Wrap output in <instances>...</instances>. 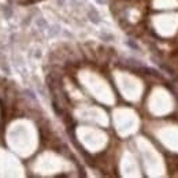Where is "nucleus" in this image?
<instances>
[{"label":"nucleus","mask_w":178,"mask_h":178,"mask_svg":"<svg viewBox=\"0 0 178 178\" xmlns=\"http://www.w3.org/2000/svg\"><path fill=\"white\" fill-rule=\"evenodd\" d=\"M58 33H59V26H54V28L49 30V34L51 36H56Z\"/></svg>","instance_id":"20e7f679"},{"label":"nucleus","mask_w":178,"mask_h":178,"mask_svg":"<svg viewBox=\"0 0 178 178\" xmlns=\"http://www.w3.org/2000/svg\"><path fill=\"white\" fill-rule=\"evenodd\" d=\"M4 14H6V15L10 18V16H11V14H12V11H11V10H10L8 7H4Z\"/></svg>","instance_id":"39448f33"},{"label":"nucleus","mask_w":178,"mask_h":178,"mask_svg":"<svg viewBox=\"0 0 178 178\" xmlns=\"http://www.w3.org/2000/svg\"><path fill=\"white\" fill-rule=\"evenodd\" d=\"M88 18H89L93 24H99V22H100V15H99V12L96 11L95 8H91V10L88 11Z\"/></svg>","instance_id":"f257e3e1"},{"label":"nucleus","mask_w":178,"mask_h":178,"mask_svg":"<svg viewBox=\"0 0 178 178\" xmlns=\"http://www.w3.org/2000/svg\"><path fill=\"white\" fill-rule=\"evenodd\" d=\"M96 1H97L99 4H103L104 3V0H96Z\"/></svg>","instance_id":"0eeeda50"},{"label":"nucleus","mask_w":178,"mask_h":178,"mask_svg":"<svg viewBox=\"0 0 178 178\" xmlns=\"http://www.w3.org/2000/svg\"><path fill=\"white\" fill-rule=\"evenodd\" d=\"M100 37H102L104 41H112V40H114V36L110 34V33H102Z\"/></svg>","instance_id":"f03ea898"},{"label":"nucleus","mask_w":178,"mask_h":178,"mask_svg":"<svg viewBox=\"0 0 178 178\" xmlns=\"http://www.w3.org/2000/svg\"><path fill=\"white\" fill-rule=\"evenodd\" d=\"M37 26H40L41 29H47L48 28V25H47V22H45L44 18H39V19H37Z\"/></svg>","instance_id":"7ed1b4c3"},{"label":"nucleus","mask_w":178,"mask_h":178,"mask_svg":"<svg viewBox=\"0 0 178 178\" xmlns=\"http://www.w3.org/2000/svg\"><path fill=\"white\" fill-rule=\"evenodd\" d=\"M127 44H129V45H130L132 48H139V47H137V45H136L134 43H133V41H132V40H129V41H127Z\"/></svg>","instance_id":"423d86ee"}]
</instances>
